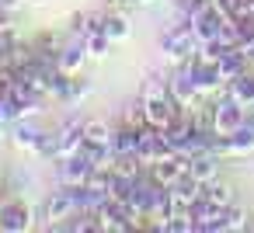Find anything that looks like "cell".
Returning <instances> with one entry per match:
<instances>
[{
  "label": "cell",
  "mask_w": 254,
  "mask_h": 233,
  "mask_svg": "<svg viewBox=\"0 0 254 233\" xmlns=\"http://www.w3.org/2000/svg\"><path fill=\"white\" fill-rule=\"evenodd\" d=\"M87 59H91V53H87V42H84L80 35H73L66 46H60V70H66V73H80Z\"/></svg>",
  "instance_id": "cell-12"
},
{
  "label": "cell",
  "mask_w": 254,
  "mask_h": 233,
  "mask_svg": "<svg viewBox=\"0 0 254 233\" xmlns=\"http://www.w3.org/2000/svg\"><path fill=\"white\" fill-rule=\"evenodd\" d=\"M122 122L132 125V129H146V125H150V122H146V98H143V94H136L132 101H126V108H122Z\"/></svg>",
  "instance_id": "cell-19"
},
{
  "label": "cell",
  "mask_w": 254,
  "mask_h": 233,
  "mask_svg": "<svg viewBox=\"0 0 254 233\" xmlns=\"http://www.w3.org/2000/svg\"><path fill=\"white\" fill-rule=\"evenodd\" d=\"M244 122H247V108H244L240 101H233L230 94H223V98L212 101V129H216L219 136L237 132Z\"/></svg>",
  "instance_id": "cell-2"
},
{
  "label": "cell",
  "mask_w": 254,
  "mask_h": 233,
  "mask_svg": "<svg viewBox=\"0 0 254 233\" xmlns=\"http://www.w3.org/2000/svg\"><path fill=\"white\" fill-rule=\"evenodd\" d=\"M42 136H46V129H39V125L28 122V118H18L14 129H11V143H14L18 150H28V153H35V146L42 143Z\"/></svg>",
  "instance_id": "cell-14"
},
{
  "label": "cell",
  "mask_w": 254,
  "mask_h": 233,
  "mask_svg": "<svg viewBox=\"0 0 254 233\" xmlns=\"http://www.w3.org/2000/svg\"><path fill=\"white\" fill-rule=\"evenodd\" d=\"M0 181H4V177H0Z\"/></svg>",
  "instance_id": "cell-32"
},
{
  "label": "cell",
  "mask_w": 254,
  "mask_h": 233,
  "mask_svg": "<svg viewBox=\"0 0 254 233\" xmlns=\"http://www.w3.org/2000/svg\"><path fill=\"white\" fill-rule=\"evenodd\" d=\"M185 108L171 98V94H157V98H146V122L153 125V129H167L178 115H181Z\"/></svg>",
  "instance_id": "cell-8"
},
{
  "label": "cell",
  "mask_w": 254,
  "mask_h": 233,
  "mask_svg": "<svg viewBox=\"0 0 254 233\" xmlns=\"http://www.w3.org/2000/svg\"><path fill=\"white\" fill-rule=\"evenodd\" d=\"M216 63H219V70H223V77H226V80L240 77L244 70H251V59H247V56H244L237 46H230V49H226V53H223Z\"/></svg>",
  "instance_id": "cell-17"
},
{
  "label": "cell",
  "mask_w": 254,
  "mask_h": 233,
  "mask_svg": "<svg viewBox=\"0 0 254 233\" xmlns=\"http://www.w3.org/2000/svg\"><path fill=\"white\" fill-rule=\"evenodd\" d=\"M105 18H108V14H101V11L77 14V18H73V35H80V39H91V35L105 32Z\"/></svg>",
  "instance_id": "cell-18"
},
{
  "label": "cell",
  "mask_w": 254,
  "mask_h": 233,
  "mask_svg": "<svg viewBox=\"0 0 254 233\" xmlns=\"http://www.w3.org/2000/svg\"><path fill=\"white\" fill-rule=\"evenodd\" d=\"M226 94H230L233 101H240L244 108H251V105H254V66L244 70L240 77L226 80Z\"/></svg>",
  "instance_id": "cell-15"
},
{
  "label": "cell",
  "mask_w": 254,
  "mask_h": 233,
  "mask_svg": "<svg viewBox=\"0 0 254 233\" xmlns=\"http://www.w3.org/2000/svg\"><path fill=\"white\" fill-rule=\"evenodd\" d=\"M7 11H14V7H21V4H42V0H0Z\"/></svg>",
  "instance_id": "cell-27"
},
{
  "label": "cell",
  "mask_w": 254,
  "mask_h": 233,
  "mask_svg": "<svg viewBox=\"0 0 254 233\" xmlns=\"http://www.w3.org/2000/svg\"><path fill=\"white\" fill-rule=\"evenodd\" d=\"M146 4H153V0H132V7H146Z\"/></svg>",
  "instance_id": "cell-31"
},
{
  "label": "cell",
  "mask_w": 254,
  "mask_h": 233,
  "mask_svg": "<svg viewBox=\"0 0 254 233\" xmlns=\"http://www.w3.org/2000/svg\"><path fill=\"white\" fill-rule=\"evenodd\" d=\"M244 14H254V0H244ZM240 14V18H244Z\"/></svg>",
  "instance_id": "cell-30"
},
{
  "label": "cell",
  "mask_w": 254,
  "mask_h": 233,
  "mask_svg": "<svg viewBox=\"0 0 254 233\" xmlns=\"http://www.w3.org/2000/svg\"><path fill=\"white\" fill-rule=\"evenodd\" d=\"M160 49H164V56H171L174 63H185V59H191V56H198V49H202V42L195 39V28H191V21L188 18H178L164 35H160Z\"/></svg>",
  "instance_id": "cell-1"
},
{
  "label": "cell",
  "mask_w": 254,
  "mask_h": 233,
  "mask_svg": "<svg viewBox=\"0 0 254 233\" xmlns=\"http://www.w3.org/2000/svg\"><path fill=\"white\" fill-rule=\"evenodd\" d=\"M94 171H98V167H94V164H91V157L80 150V153H73V157H63V160H60V184H87Z\"/></svg>",
  "instance_id": "cell-9"
},
{
  "label": "cell",
  "mask_w": 254,
  "mask_h": 233,
  "mask_svg": "<svg viewBox=\"0 0 254 233\" xmlns=\"http://www.w3.org/2000/svg\"><path fill=\"white\" fill-rule=\"evenodd\" d=\"M73 212H77V198H73L70 184H60V188L42 202V219H46L49 226H66V223L73 219Z\"/></svg>",
  "instance_id": "cell-3"
},
{
  "label": "cell",
  "mask_w": 254,
  "mask_h": 233,
  "mask_svg": "<svg viewBox=\"0 0 254 233\" xmlns=\"http://www.w3.org/2000/svg\"><path fill=\"white\" fill-rule=\"evenodd\" d=\"M254 153V125H240L237 132L226 136V157H251Z\"/></svg>",
  "instance_id": "cell-16"
},
{
  "label": "cell",
  "mask_w": 254,
  "mask_h": 233,
  "mask_svg": "<svg viewBox=\"0 0 254 233\" xmlns=\"http://www.w3.org/2000/svg\"><path fill=\"white\" fill-rule=\"evenodd\" d=\"M115 129L105 122V118H87L84 122V143H112Z\"/></svg>",
  "instance_id": "cell-21"
},
{
  "label": "cell",
  "mask_w": 254,
  "mask_h": 233,
  "mask_svg": "<svg viewBox=\"0 0 254 233\" xmlns=\"http://www.w3.org/2000/svg\"><path fill=\"white\" fill-rule=\"evenodd\" d=\"M188 174L198 177L202 184L212 181V177H219V153H212V150H198V153H191V157H188Z\"/></svg>",
  "instance_id": "cell-13"
},
{
  "label": "cell",
  "mask_w": 254,
  "mask_h": 233,
  "mask_svg": "<svg viewBox=\"0 0 254 233\" xmlns=\"http://www.w3.org/2000/svg\"><path fill=\"white\" fill-rule=\"evenodd\" d=\"M84 42H87V53H91V59H105V56L112 53V46H115V42H112L105 32H98V35H91V39H84Z\"/></svg>",
  "instance_id": "cell-24"
},
{
  "label": "cell",
  "mask_w": 254,
  "mask_h": 233,
  "mask_svg": "<svg viewBox=\"0 0 254 233\" xmlns=\"http://www.w3.org/2000/svg\"><path fill=\"white\" fill-rule=\"evenodd\" d=\"M139 94H143V98H157V94H171V87H167V77H160V73H150V77L143 80V87H139Z\"/></svg>",
  "instance_id": "cell-25"
},
{
  "label": "cell",
  "mask_w": 254,
  "mask_h": 233,
  "mask_svg": "<svg viewBox=\"0 0 254 233\" xmlns=\"http://www.w3.org/2000/svg\"><path fill=\"white\" fill-rule=\"evenodd\" d=\"M105 35H108L112 42L129 39V21H126V14H108V18H105Z\"/></svg>",
  "instance_id": "cell-23"
},
{
  "label": "cell",
  "mask_w": 254,
  "mask_h": 233,
  "mask_svg": "<svg viewBox=\"0 0 254 233\" xmlns=\"http://www.w3.org/2000/svg\"><path fill=\"white\" fill-rule=\"evenodd\" d=\"M0 230L4 233H25L32 230V209L18 198H0Z\"/></svg>",
  "instance_id": "cell-7"
},
{
  "label": "cell",
  "mask_w": 254,
  "mask_h": 233,
  "mask_svg": "<svg viewBox=\"0 0 254 233\" xmlns=\"http://www.w3.org/2000/svg\"><path fill=\"white\" fill-rule=\"evenodd\" d=\"M84 150V122L80 118H66L60 129H56V153L60 160L63 157H73Z\"/></svg>",
  "instance_id": "cell-10"
},
{
  "label": "cell",
  "mask_w": 254,
  "mask_h": 233,
  "mask_svg": "<svg viewBox=\"0 0 254 233\" xmlns=\"http://www.w3.org/2000/svg\"><path fill=\"white\" fill-rule=\"evenodd\" d=\"M167 87H171V98H174L181 108H191V105L202 98V91H198L195 73H191V66H188V63H178V70L167 77Z\"/></svg>",
  "instance_id": "cell-4"
},
{
  "label": "cell",
  "mask_w": 254,
  "mask_h": 233,
  "mask_svg": "<svg viewBox=\"0 0 254 233\" xmlns=\"http://www.w3.org/2000/svg\"><path fill=\"white\" fill-rule=\"evenodd\" d=\"M212 4V0H178V18H188V21H195L205 7Z\"/></svg>",
  "instance_id": "cell-26"
},
{
  "label": "cell",
  "mask_w": 254,
  "mask_h": 233,
  "mask_svg": "<svg viewBox=\"0 0 254 233\" xmlns=\"http://www.w3.org/2000/svg\"><path fill=\"white\" fill-rule=\"evenodd\" d=\"M98 223H101V230H115V233H126V230L139 226V219L132 216V209L126 202H119V198H108L98 209Z\"/></svg>",
  "instance_id": "cell-6"
},
{
  "label": "cell",
  "mask_w": 254,
  "mask_h": 233,
  "mask_svg": "<svg viewBox=\"0 0 254 233\" xmlns=\"http://www.w3.org/2000/svg\"><path fill=\"white\" fill-rule=\"evenodd\" d=\"M202 195H205L212 205H219V209L230 205V202H237V198H233V184H226V181H219V177L205 181V184H202Z\"/></svg>",
  "instance_id": "cell-20"
},
{
  "label": "cell",
  "mask_w": 254,
  "mask_h": 233,
  "mask_svg": "<svg viewBox=\"0 0 254 233\" xmlns=\"http://www.w3.org/2000/svg\"><path fill=\"white\" fill-rule=\"evenodd\" d=\"M4 98H7V115H11V122L28 118V115H35V112H42V94H35V91L21 87L18 80H14V87H7V91H4Z\"/></svg>",
  "instance_id": "cell-5"
},
{
  "label": "cell",
  "mask_w": 254,
  "mask_h": 233,
  "mask_svg": "<svg viewBox=\"0 0 254 233\" xmlns=\"http://www.w3.org/2000/svg\"><path fill=\"white\" fill-rule=\"evenodd\" d=\"M4 122H11V115H7V98H4V91H0V125Z\"/></svg>",
  "instance_id": "cell-28"
},
{
  "label": "cell",
  "mask_w": 254,
  "mask_h": 233,
  "mask_svg": "<svg viewBox=\"0 0 254 233\" xmlns=\"http://www.w3.org/2000/svg\"><path fill=\"white\" fill-rule=\"evenodd\" d=\"M91 80L87 77H80V73H73L70 77V84H66V94H63V105H77V101H84L87 94H91Z\"/></svg>",
  "instance_id": "cell-22"
},
{
  "label": "cell",
  "mask_w": 254,
  "mask_h": 233,
  "mask_svg": "<svg viewBox=\"0 0 254 233\" xmlns=\"http://www.w3.org/2000/svg\"><path fill=\"white\" fill-rule=\"evenodd\" d=\"M185 171H188V157H181V153H171V157L150 164V177H153L157 184H167V188H171Z\"/></svg>",
  "instance_id": "cell-11"
},
{
  "label": "cell",
  "mask_w": 254,
  "mask_h": 233,
  "mask_svg": "<svg viewBox=\"0 0 254 233\" xmlns=\"http://www.w3.org/2000/svg\"><path fill=\"white\" fill-rule=\"evenodd\" d=\"M108 7H115V11H122V7H132V0H105Z\"/></svg>",
  "instance_id": "cell-29"
}]
</instances>
